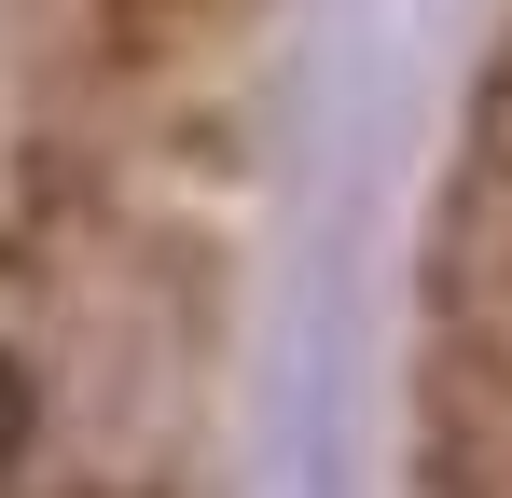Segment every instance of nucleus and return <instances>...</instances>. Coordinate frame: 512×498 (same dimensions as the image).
<instances>
[{"label": "nucleus", "mask_w": 512, "mask_h": 498, "mask_svg": "<svg viewBox=\"0 0 512 498\" xmlns=\"http://www.w3.org/2000/svg\"><path fill=\"white\" fill-rule=\"evenodd\" d=\"M429 429H512V153H457L429 208Z\"/></svg>", "instance_id": "nucleus-2"}, {"label": "nucleus", "mask_w": 512, "mask_h": 498, "mask_svg": "<svg viewBox=\"0 0 512 498\" xmlns=\"http://www.w3.org/2000/svg\"><path fill=\"white\" fill-rule=\"evenodd\" d=\"M222 263L167 194L42 166L0 249V498H180Z\"/></svg>", "instance_id": "nucleus-1"}]
</instances>
